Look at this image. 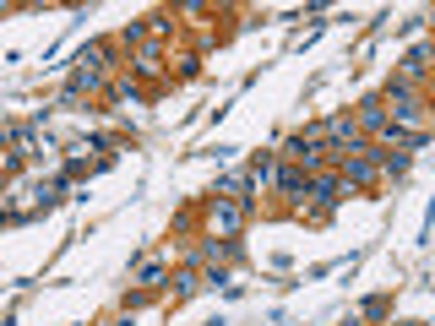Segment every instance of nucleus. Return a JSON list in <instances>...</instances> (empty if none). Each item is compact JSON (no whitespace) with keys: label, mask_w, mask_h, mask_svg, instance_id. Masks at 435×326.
<instances>
[{"label":"nucleus","mask_w":435,"mask_h":326,"mask_svg":"<svg viewBox=\"0 0 435 326\" xmlns=\"http://www.w3.org/2000/svg\"><path fill=\"white\" fill-rule=\"evenodd\" d=\"M212 223H218V228H234V223H240V207H212Z\"/></svg>","instance_id":"f257e3e1"}]
</instances>
